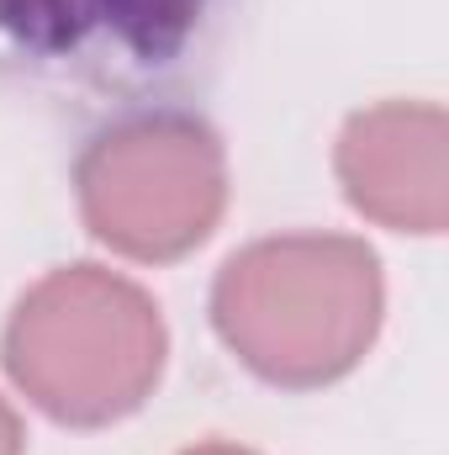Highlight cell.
<instances>
[{"label":"cell","instance_id":"8992f818","mask_svg":"<svg viewBox=\"0 0 449 455\" xmlns=\"http://www.w3.org/2000/svg\"><path fill=\"white\" fill-rule=\"evenodd\" d=\"M0 455H21V429H16L5 403H0Z\"/></svg>","mask_w":449,"mask_h":455},{"label":"cell","instance_id":"7a4b0ae2","mask_svg":"<svg viewBox=\"0 0 449 455\" xmlns=\"http://www.w3.org/2000/svg\"><path fill=\"white\" fill-rule=\"evenodd\" d=\"M212 313L223 339L259 376L318 387L349 371L375 334V259L349 238L254 243L223 270Z\"/></svg>","mask_w":449,"mask_h":455},{"label":"cell","instance_id":"277c9868","mask_svg":"<svg viewBox=\"0 0 449 455\" xmlns=\"http://www.w3.org/2000/svg\"><path fill=\"white\" fill-rule=\"evenodd\" d=\"M91 228L138 259H175L223 212V148L196 116L159 107L116 122L80 159Z\"/></svg>","mask_w":449,"mask_h":455},{"label":"cell","instance_id":"6da1fadb","mask_svg":"<svg viewBox=\"0 0 449 455\" xmlns=\"http://www.w3.org/2000/svg\"><path fill=\"white\" fill-rule=\"evenodd\" d=\"M243 0H0V85L91 112L169 107Z\"/></svg>","mask_w":449,"mask_h":455},{"label":"cell","instance_id":"3957f363","mask_svg":"<svg viewBox=\"0 0 449 455\" xmlns=\"http://www.w3.org/2000/svg\"><path fill=\"white\" fill-rule=\"evenodd\" d=\"M5 365L37 408L64 424L132 413L164 365L154 302L96 265L48 275L5 329Z\"/></svg>","mask_w":449,"mask_h":455},{"label":"cell","instance_id":"5b68a950","mask_svg":"<svg viewBox=\"0 0 449 455\" xmlns=\"http://www.w3.org/2000/svg\"><path fill=\"white\" fill-rule=\"evenodd\" d=\"M354 207L381 223L434 233L445 218V116L434 107H381L359 116L338 148Z\"/></svg>","mask_w":449,"mask_h":455},{"label":"cell","instance_id":"52a82bcc","mask_svg":"<svg viewBox=\"0 0 449 455\" xmlns=\"http://www.w3.org/2000/svg\"><path fill=\"white\" fill-rule=\"evenodd\" d=\"M191 455H243V451H232V445H201V451H191Z\"/></svg>","mask_w":449,"mask_h":455}]
</instances>
